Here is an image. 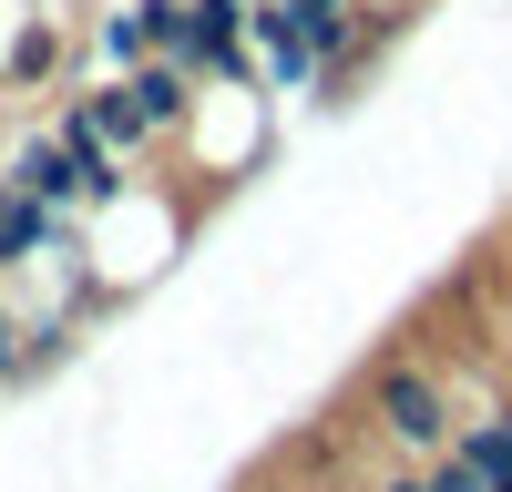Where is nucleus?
Returning a JSON list of instances; mask_svg holds the SVG:
<instances>
[{
    "label": "nucleus",
    "mask_w": 512,
    "mask_h": 492,
    "mask_svg": "<svg viewBox=\"0 0 512 492\" xmlns=\"http://www.w3.org/2000/svg\"><path fill=\"white\" fill-rule=\"evenodd\" d=\"M52 226H62L52 205H31V195H21L11 175H0V287H11V277H21L31 257H41V246H52Z\"/></svg>",
    "instance_id": "7ed1b4c3"
},
{
    "label": "nucleus",
    "mask_w": 512,
    "mask_h": 492,
    "mask_svg": "<svg viewBox=\"0 0 512 492\" xmlns=\"http://www.w3.org/2000/svg\"><path fill=\"white\" fill-rule=\"evenodd\" d=\"M62 52H72V31H62L52 11H31V21L11 31V72H0V93H41V82L62 72Z\"/></svg>",
    "instance_id": "20e7f679"
},
{
    "label": "nucleus",
    "mask_w": 512,
    "mask_h": 492,
    "mask_svg": "<svg viewBox=\"0 0 512 492\" xmlns=\"http://www.w3.org/2000/svg\"><path fill=\"white\" fill-rule=\"evenodd\" d=\"M369 410H379V431H390L400 451H420V462H441V451L461 441V410L441 390V369H420V359H379L369 369Z\"/></svg>",
    "instance_id": "f257e3e1"
},
{
    "label": "nucleus",
    "mask_w": 512,
    "mask_h": 492,
    "mask_svg": "<svg viewBox=\"0 0 512 492\" xmlns=\"http://www.w3.org/2000/svg\"><path fill=\"white\" fill-rule=\"evenodd\" d=\"M11 185H21L31 205H52V216H82V164H72L52 134H31V144L11 154Z\"/></svg>",
    "instance_id": "f03ea898"
},
{
    "label": "nucleus",
    "mask_w": 512,
    "mask_h": 492,
    "mask_svg": "<svg viewBox=\"0 0 512 492\" xmlns=\"http://www.w3.org/2000/svg\"><path fill=\"white\" fill-rule=\"evenodd\" d=\"M93 52H103V72H134V62H154V41H144V11H134V0H103Z\"/></svg>",
    "instance_id": "39448f33"
},
{
    "label": "nucleus",
    "mask_w": 512,
    "mask_h": 492,
    "mask_svg": "<svg viewBox=\"0 0 512 492\" xmlns=\"http://www.w3.org/2000/svg\"><path fill=\"white\" fill-rule=\"evenodd\" d=\"M0 21H11V11H0ZM0 72H11V31H0Z\"/></svg>",
    "instance_id": "1a4fd4ad"
},
{
    "label": "nucleus",
    "mask_w": 512,
    "mask_h": 492,
    "mask_svg": "<svg viewBox=\"0 0 512 492\" xmlns=\"http://www.w3.org/2000/svg\"><path fill=\"white\" fill-rule=\"evenodd\" d=\"M461 451H472L492 482H512V410H482V421H461Z\"/></svg>",
    "instance_id": "423d86ee"
},
{
    "label": "nucleus",
    "mask_w": 512,
    "mask_h": 492,
    "mask_svg": "<svg viewBox=\"0 0 512 492\" xmlns=\"http://www.w3.org/2000/svg\"><path fill=\"white\" fill-rule=\"evenodd\" d=\"M379 492H431V472H390V482H379Z\"/></svg>",
    "instance_id": "6e6552de"
},
{
    "label": "nucleus",
    "mask_w": 512,
    "mask_h": 492,
    "mask_svg": "<svg viewBox=\"0 0 512 492\" xmlns=\"http://www.w3.org/2000/svg\"><path fill=\"white\" fill-rule=\"evenodd\" d=\"M431 492H502V482H492V472L472 462V451H461V441H451V451H441V462H431Z\"/></svg>",
    "instance_id": "0eeeda50"
}]
</instances>
